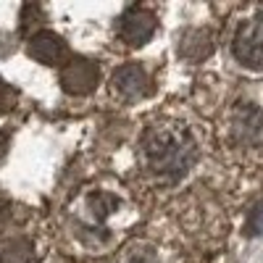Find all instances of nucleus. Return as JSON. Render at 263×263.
Here are the masks:
<instances>
[{
  "instance_id": "obj_2",
  "label": "nucleus",
  "mask_w": 263,
  "mask_h": 263,
  "mask_svg": "<svg viewBox=\"0 0 263 263\" xmlns=\"http://www.w3.org/2000/svg\"><path fill=\"white\" fill-rule=\"evenodd\" d=\"M129 211L126 200L114 190H90L84 192L77 205L71 208L74 234L87 248H105L111 245L116 234V221Z\"/></svg>"
},
{
  "instance_id": "obj_10",
  "label": "nucleus",
  "mask_w": 263,
  "mask_h": 263,
  "mask_svg": "<svg viewBox=\"0 0 263 263\" xmlns=\"http://www.w3.org/2000/svg\"><path fill=\"white\" fill-rule=\"evenodd\" d=\"M3 218H6V211H3V200H0V224H3Z\"/></svg>"
},
{
  "instance_id": "obj_5",
  "label": "nucleus",
  "mask_w": 263,
  "mask_h": 263,
  "mask_svg": "<svg viewBox=\"0 0 263 263\" xmlns=\"http://www.w3.org/2000/svg\"><path fill=\"white\" fill-rule=\"evenodd\" d=\"M111 90L119 100L124 103H135L150 92V74L142 69L140 63H126L114 74L111 79Z\"/></svg>"
},
{
  "instance_id": "obj_6",
  "label": "nucleus",
  "mask_w": 263,
  "mask_h": 263,
  "mask_svg": "<svg viewBox=\"0 0 263 263\" xmlns=\"http://www.w3.org/2000/svg\"><path fill=\"white\" fill-rule=\"evenodd\" d=\"M153 32H156V16L147 8L137 6L121 18V40L126 45H145V40H150Z\"/></svg>"
},
{
  "instance_id": "obj_3",
  "label": "nucleus",
  "mask_w": 263,
  "mask_h": 263,
  "mask_svg": "<svg viewBox=\"0 0 263 263\" xmlns=\"http://www.w3.org/2000/svg\"><path fill=\"white\" fill-rule=\"evenodd\" d=\"M229 145L245 156H263V108L253 100H242L227 119Z\"/></svg>"
},
{
  "instance_id": "obj_7",
  "label": "nucleus",
  "mask_w": 263,
  "mask_h": 263,
  "mask_svg": "<svg viewBox=\"0 0 263 263\" xmlns=\"http://www.w3.org/2000/svg\"><path fill=\"white\" fill-rule=\"evenodd\" d=\"M100 79V71H98V66L92 61H71V63H66V69H63V87L69 92L74 95H84V92H92V87L98 84Z\"/></svg>"
},
{
  "instance_id": "obj_1",
  "label": "nucleus",
  "mask_w": 263,
  "mask_h": 263,
  "mask_svg": "<svg viewBox=\"0 0 263 263\" xmlns=\"http://www.w3.org/2000/svg\"><path fill=\"white\" fill-rule=\"evenodd\" d=\"M137 161L142 177L156 187H174L200 161V140L192 124L182 119H156L145 126Z\"/></svg>"
},
{
  "instance_id": "obj_9",
  "label": "nucleus",
  "mask_w": 263,
  "mask_h": 263,
  "mask_svg": "<svg viewBox=\"0 0 263 263\" xmlns=\"http://www.w3.org/2000/svg\"><path fill=\"white\" fill-rule=\"evenodd\" d=\"M114 263H166V260L161 258L158 250H153L150 245L135 242V245H129L124 253H119V258Z\"/></svg>"
},
{
  "instance_id": "obj_8",
  "label": "nucleus",
  "mask_w": 263,
  "mask_h": 263,
  "mask_svg": "<svg viewBox=\"0 0 263 263\" xmlns=\"http://www.w3.org/2000/svg\"><path fill=\"white\" fill-rule=\"evenodd\" d=\"M29 53L37 58V61H45V63H55L63 58L66 48H63V42L50 34V32H40L34 40H32V45H29Z\"/></svg>"
},
{
  "instance_id": "obj_4",
  "label": "nucleus",
  "mask_w": 263,
  "mask_h": 263,
  "mask_svg": "<svg viewBox=\"0 0 263 263\" xmlns=\"http://www.w3.org/2000/svg\"><path fill=\"white\" fill-rule=\"evenodd\" d=\"M234 58L248 69H263V16L242 21L232 40Z\"/></svg>"
}]
</instances>
